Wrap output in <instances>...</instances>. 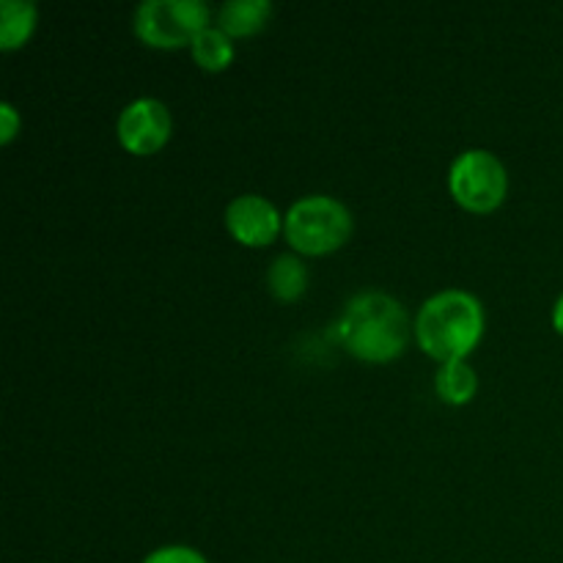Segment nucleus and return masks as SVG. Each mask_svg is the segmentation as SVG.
Listing matches in <instances>:
<instances>
[{
  "label": "nucleus",
  "mask_w": 563,
  "mask_h": 563,
  "mask_svg": "<svg viewBox=\"0 0 563 563\" xmlns=\"http://www.w3.org/2000/svg\"><path fill=\"white\" fill-rule=\"evenodd\" d=\"M341 339L361 361H390L401 355L410 339V322L399 300L383 291H363L346 302Z\"/></svg>",
  "instance_id": "nucleus-1"
},
{
  "label": "nucleus",
  "mask_w": 563,
  "mask_h": 563,
  "mask_svg": "<svg viewBox=\"0 0 563 563\" xmlns=\"http://www.w3.org/2000/svg\"><path fill=\"white\" fill-rule=\"evenodd\" d=\"M484 333V308L476 295L462 289L429 297L416 319V335L423 352L438 361H465Z\"/></svg>",
  "instance_id": "nucleus-2"
},
{
  "label": "nucleus",
  "mask_w": 563,
  "mask_h": 563,
  "mask_svg": "<svg viewBox=\"0 0 563 563\" xmlns=\"http://www.w3.org/2000/svg\"><path fill=\"white\" fill-rule=\"evenodd\" d=\"M284 231L295 251L322 256L344 245L352 231V214L339 198L306 196L289 207Z\"/></svg>",
  "instance_id": "nucleus-3"
},
{
  "label": "nucleus",
  "mask_w": 563,
  "mask_h": 563,
  "mask_svg": "<svg viewBox=\"0 0 563 563\" xmlns=\"http://www.w3.org/2000/svg\"><path fill=\"white\" fill-rule=\"evenodd\" d=\"M209 22L203 0H143L132 16L137 36L152 47H181L190 44Z\"/></svg>",
  "instance_id": "nucleus-4"
},
{
  "label": "nucleus",
  "mask_w": 563,
  "mask_h": 563,
  "mask_svg": "<svg viewBox=\"0 0 563 563\" xmlns=\"http://www.w3.org/2000/svg\"><path fill=\"white\" fill-rule=\"evenodd\" d=\"M449 185L462 207L473 209V212H489L504 201L509 176L495 154L484 152V148H471L454 159Z\"/></svg>",
  "instance_id": "nucleus-5"
},
{
  "label": "nucleus",
  "mask_w": 563,
  "mask_h": 563,
  "mask_svg": "<svg viewBox=\"0 0 563 563\" xmlns=\"http://www.w3.org/2000/svg\"><path fill=\"white\" fill-rule=\"evenodd\" d=\"M170 135V113L159 99L143 97L119 115V141L132 154H154Z\"/></svg>",
  "instance_id": "nucleus-6"
},
{
  "label": "nucleus",
  "mask_w": 563,
  "mask_h": 563,
  "mask_svg": "<svg viewBox=\"0 0 563 563\" xmlns=\"http://www.w3.org/2000/svg\"><path fill=\"white\" fill-rule=\"evenodd\" d=\"M280 214L273 203L256 192L234 198L225 209V225L242 245H269L280 231Z\"/></svg>",
  "instance_id": "nucleus-7"
},
{
  "label": "nucleus",
  "mask_w": 563,
  "mask_h": 563,
  "mask_svg": "<svg viewBox=\"0 0 563 563\" xmlns=\"http://www.w3.org/2000/svg\"><path fill=\"white\" fill-rule=\"evenodd\" d=\"M273 14L269 0H229L218 11V27L229 36H251L262 31Z\"/></svg>",
  "instance_id": "nucleus-8"
},
{
  "label": "nucleus",
  "mask_w": 563,
  "mask_h": 563,
  "mask_svg": "<svg viewBox=\"0 0 563 563\" xmlns=\"http://www.w3.org/2000/svg\"><path fill=\"white\" fill-rule=\"evenodd\" d=\"M267 286L278 300H297V297L306 291L308 286V269L306 264L297 256H289V253H280L267 269Z\"/></svg>",
  "instance_id": "nucleus-9"
},
{
  "label": "nucleus",
  "mask_w": 563,
  "mask_h": 563,
  "mask_svg": "<svg viewBox=\"0 0 563 563\" xmlns=\"http://www.w3.org/2000/svg\"><path fill=\"white\" fill-rule=\"evenodd\" d=\"M36 25V5L27 0H3L0 3V47L14 49L31 36Z\"/></svg>",
  "instance_id": "nucleus-10"
},
{
  "label": "nucleus",
  "mask_w": 563,
  "mask_h": 563,
  "mask_svg": "<svg viewBox=\"0 0 563 563\" xmlns=\"http://www.w3.org/2000/svg\"><path fill=\"white\" fill-rule=\"evenodd\" d=\"M434 388H438L440 399L449 401V405H467L476 394L478 377L465 361H449L440 366Z\"/></svg>",
  "instance_id": "nucleus-11"
},
{
  "label": "nucleus",
  "mask_w": 563,
  "mask_h": 563,
  "mask_svg": "<svg viewBox=\"0 0 563 563\" xmlns=\"http://www.w3.org/2000/svg\"><path fill=\"white\" fill-rule=\"evenodd\" d=\"M190 49L196 64L203 66L207 71L225 69L234 58V44H231L229 33H223L220 27H203L190 42Z\"/></svg>",
  "instance_id": "nucleus-12"
},
{
  "label": "nucleus",
  "mask_w": 563,
  "mask_h": 563,
  "mask_svg": "<svg viewBox=\"0 0 563 563\" xmlns=\"http://www.w3.org/2000/svg\"><path fill=\"white\" fill-rule=\"evenodd\" d=\"M143 563H207L198 550L192 548H181V544H176V548H159L154 550L152 555H148Z\"/></svg>",
  "instance_id": "nucleus-13"
},
{
  "label": "nucleus",
  "mask_w": 563,
  "mask_h": 563,
  "mask_svg": "<svg viewBox=\"0 0 563 563\" xmlns=\"http://www.w3.org/2000/svg\"><path fill=\"white\" fill-rule=\"evenodd\" d=\"M16 126H20V113L11 102H3L0 104V141L9 143L16 135Z\"/></svg>",
  "instance_id": "nucleus-14"
},
{
  "label": "nucleus",
  "mask_w": 563,
  "mask_h": 563,
  "mask_svg": "<svg viewBox=\"0 0 563 563\" xmlns=\"http://www.w3.org/2000/svg\"><path fill=\"white\" fill-rule=\"evenodd\" d=\"M553 328L563 335V295L555 300V306H553Z\"/></svg>",
  "instance_id": "nucleus-15"
}]
</instances>
